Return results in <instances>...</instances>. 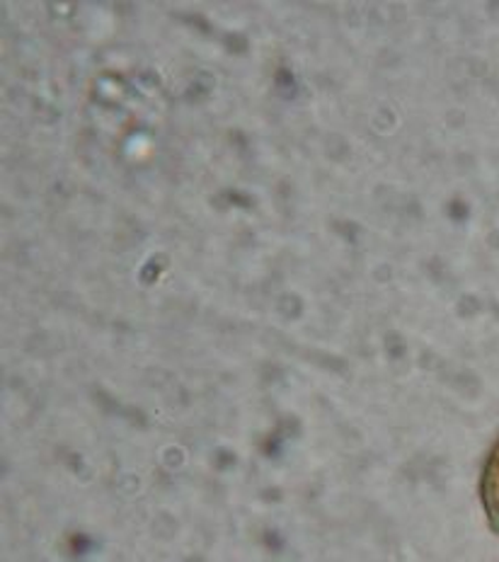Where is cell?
<instances>
[{
    "label": "cell",
    "instance_id": "6da1fadb",
    "mask_svg": "<svg viewBox=\"0 0 499 562\" xmlns=\"http://www.w3.org/2000/svg\"><path fill=\"white\" fill-rule=\"evenodd\" d=\"M483 505L487 512V519L492 521V526L499 529V441L492 449L490 459L485 463V473H483Z\"/></svg>",
    "mask_w": 499,
    "mask_h": 562
}]
</instances>
